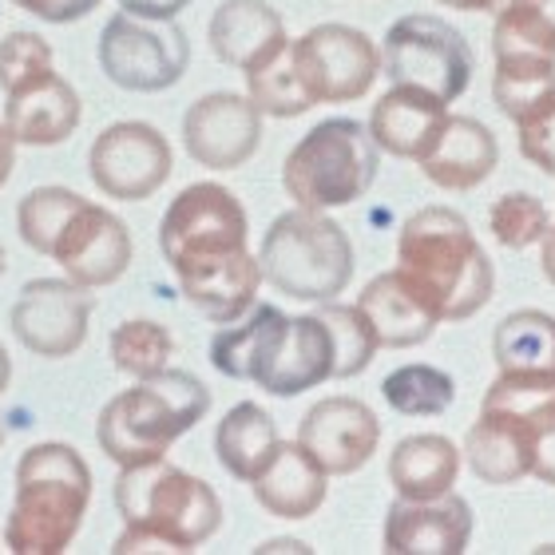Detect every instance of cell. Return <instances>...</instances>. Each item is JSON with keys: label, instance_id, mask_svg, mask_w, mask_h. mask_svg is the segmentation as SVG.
I'll list each match as a JSON object with an SVG mask.
<instances>
[{"label": "cell", "instance_id": "1", "mask_svg": "<svg viewBox=\"0 0 555 555\" xmlns=\"http://www.w3.org/2000/svg\"><path fill=\"white\" fill-rule=\"evenodd\" d=\"M246 234L243 203L222 183L183 186L159 222V250L183 298L215 325H231L255 310L262 262L246 250Z\"/></svg>", "mask_w": 555, "mask_h": 555}, {"label": "cell", "instance_id": "2", "mask_svg": "<svg viewBox=\"0 0 555 555\" xmlns=\"http://www.w3.org/2000/svg\"><path fill=\"white\" fill-rule=\"evenodd\" d=\"M397 274L437 322H464L488 306L496 270L464 215L425 207L397 234Z\"/></svg>", "mask_w": 555, "mask_h": 555}, {"label": "cell", "instance_id": "3", "mask_svg": "<svg viewBox=\"0 0 555 555\" xmlns=\"http://www.w3.org/2000/svg\"><path fill=\"white\" fill-rule=\"evenodd\" d=\"M116 508L124 516L116 555L135 552H195L219 532L222 500L198 476L163 461L119 468Z\"/></svg>", "mask_w": 555, "mask_h": 555}, {"label": "cell", "instance_id": "4", "mask_svg": "<svg viewBox=\"0 0 555 555\" xmlns=\"http://www.w3.org/2000/svg\"><path fill=\"white\" fill-rule=\"evenodd\" d=\"M92 504V468L72 444H33L16 461L4 544L16 555H60L80 532Z\"/></svg>", "mask_w": 555, "mask_h": 555}, {"label": "cell", "instance_id": "5", "mask_svg": "<svg viewBox=\"0 0 555 555\" xmlns=\"http://www.w3.org/2000/svg\"><path fill=\"white\" fill-rule=\"evenodd\" d=\"M210 413V389L186 370H163L135 389L112 397L100 413L95 437L107 461L119 468L163 461L183 433Z\"/></svg>", "mask_w": 555, "mask_h": 555}, {"label": "cell", "instance_id": "6", "mask_svg": "<svg viewBox=\"0 0 555 555\" xmlns=\"http://www.w3.org/2000/svg\"><path fill=\"white\" fill-rule=\"evenodd\" d=\"M262 282L298 301H334L353 278V243L325 210L294 207L270 222L262 250Z\"/></svg>", "mask_w": 555, "mask_h": 555}, {"label": "cell", "instance_id": "7", "mask_svg": "<svg viewBox=\"0 0 555 555\" xmlns=\"http://www.w3.org/2000/svg\"><path fill=\"white\" fill-rule=\"evenodd\" d=\"M377 163L382 147L373 143L370 128L349 116H334L322 119L289 147L282 163V186L306 210L349 207L373 186Z\"/></svg>", "mask_w": 555, "mask_h": 555}, {"label": "cell", "instance_id": "8", "mask_svg": "<svg viewBox=\"0 0 555 555\" xmlns=\"http://www.w3.org/2000/svg\"><path fill=\"white\" fill-rule=\"evenodd\" d=\"M382 72L393 83L421 88L444 104L461 100L473 83L476 56L464 33H456L444 16L433 12H409L389 24L382 44Z\"/></svg>", "mask_w": 555, "mask_h": 555}, {"label": "cell", "instance_id": "9", "mask_svg": "<svg viewBox=\"0 0 555 555\" xmlns=\"http://www.w3.org/2000/svg\"><path fill=\"white\" fill-rule=\"evenodd\" d=\"M100 68L124 92H167L191 64V40L175 21H143L119 12L100 33Z\"/></svg>", "mask_w": 555, "mask_h": 555}, {"label": "cell", "instance_id": "10", "mask_svg": "<svg viewBox=\"0 0 555 555\" xmlns=\"http://www.w3.org/2000/svg\"><path fill=\"white\" fill-rule=\"evenodd\" d=\"M289 56L313 104H353L382 76V48L349 24H318L289 40Z\"/></svg>", "mask_w": 555, "mask_h": 555}, {"label": "cell", "instance_id": "11", "mask_svg": "<svg viewBox=\"0 0 555 555\" xmlns=\"http://www.w3.org/2000/svg\"><path fill=\"white\" fill-rule=\"evenodd\" d=\"M175 155L159 128L143 119H119L95 135L88 151V175L107 198L143 203L171 179Z\"/></svg>", "mask_w": 555, "mask_h": 555}, {"label": "cell", "instance_id": "12", "mask_svg": "<svg viewBox=\"0 0 555 555\" xmlns=\"http://www.w3.org/2000/svg\"><path fill=\"white\" fill-rule=\"evenodd\" d=\"M92 310L95 294L72 278H36L12 306V334L36 358H72L88 337Z\"/></svg>", "mask_w": 555, "mask_h": 555}, {"label": "cell", "instance_id": "13", "mask_svg": "<svg viewBox=\"0 0 555 555\" xmlns=\"http://www.w3.org/2000/svg\"><path fill=\"white\" fill-rule=\"evenodd\" d=\"M262 143V112L250 95L210 92L186 107L183 147L207 171H238Z\"/></svg>", "mask_w": 555, "mask_h": 555}, {"label": "cell", "instance_id": "14", "mask_svg": "<svg viewBox=\"0 0 555 555\" xmlns=\"http://www.w3.org/2000/svg\"><path fill=\"white\" fill-rule=\"evenodd\" d=\"M52 258L64 267V278H72L76 286H112L131 267V234L119 215H112L92 198H80L76 210L68 215V222H64V231L56 234Z\"/></svg>", "mask_w": 555, "mask_h": 555}, {"label": "cell", "instance_id": "15", "mask_svg": "<svg viewBox=\"0 0 555 555\" xmlns=\"http://www.w3.org/2000/svg\"><path fill=\"white\" fill-rule=\"evenodd\" d=\"M298 440L330 476H349L373 461L382 444V421L358 397H325L301 416Z\"/></svg>", "mask_w": 555, "mask_h": 555}, {"label": "cell", "instance_id": "16", "mask_svg": "<svg viewBox=\"0 0 555 555\" xmlns=\"http://www.w3.org/2000/svg\"><path fill=\"white\" fill-rule=\"evenodd\" d=\"M334 365L337 353L330 325L322 322V313H301V318H286L278 325L267 358L255 373V385L274 397H298L330 382Z\"/></svg>", "mask_w": 555, "mask_h": 555}, {"label": "cell", "instance_id": "17", "mask_svg": "<svg viewBox=\"0 0 555 555\" xmlns=\"http://www.w3.org/2000/svg\"><path fill=\"white\" fill-rule=\"evenodd\" d=\"M389 555H461L473 540V508L456 492L433 500H397L385 512Z\"/></svg>", "mask_w": 555, "mask_h": 555}, {"label": "cell", "instance_id": "18", "mask_svg": "<svg viewBox=\"0 0 555 555\" xmlns=\"http://www.w3.org/2000/svg\"><path fill=\"white\" fill-rule=\"evenodd\" d=\"M80 95L64 76H56V68L4 92V128L28 147H56L72 139L80 128Z\"/></svg>", "mask_w": 555, "mask_h": 555}, {"label": "cell", "instance_id": "19", "mask_svg": "<svg viewBox=\"0 0 555 555\" xmlns=\"http://www.w3.org/2000/svg\"><path fill=\"white\" fill-rule=\"evenodd\" d=\"M500 163V143L496 135L473 116H449L425 147V155L416 159V167L425 171L428 183H437L440 191H473L496 171Z\"/></svg>", "mask_w": 555, "mask_h": 555}, {"label": "cell", "instance_id": "20", "mask_svg": "<svg viewBox=\"0 0 555 555\" xmlns=\"http://www.w3.org/2000/svg\"><path fill=\"white\" fill-rule=\"evenodd\" d=\"M255 500L278 520H306L325 504L330 473L313 461L301 440H278L267 468L250 480Z\"/></svg>", "mask_w": 555, "mask_h": 555}, {"label": "cell", "instance_id": "21", "mask_svg": "<svg viewBox=\"0 0 555 555\" xmlns=\"http://www.w3.org/2000/svg\"><path fill=\"white\" fill-rule=\"evenodd\" d=\"M210 52L246 76L289 44L286 24L267 0H222L210 16Z\"/></svg>", "mask_w": 555, "mask_h": 555}, {"label": "cell", "instance_id": "22", "mask_svg": "<svg viewBox=\"0 0 555 555\" xmlns=\"http://www.w3.org/2000/svg\"><path fill=\"white\" fill-rule=\"evenodd\" d=\"M449 119V104L437 100V95L421 92V88H405V83H393L389 92L373 104L370 116V135L373 143L397 159H421L425 147L433 143V135L440 131V124Z\"/></svg>", "mask_w": 555, "mask_h": 555}, {"label": "cell", "instance_id": "23", "mask_svg": "<svg viewBox=\"0 0 555 555\" xmlns=\"http://www.w3.org/2000/svg\"><path fill=\"white\" fill-rule=\"evenodd\" d=\"M358 310L370 318L373 337H377L382 349H413V346H421V341H428L433 330L440 325L437 318L428 313L425 301L401 282L397 270L377 274L370 286L361 289Z\"/></svg>", "mask_w": 555, "mask_h": 555}, {"label": "cell", "instance_id": "24", "mask_svg": "<svg viewBox=\"0 0 555 555\" xmlns=\"http://www.w3.org/2000/svg\"><path fill=\"white\" fill-rule=\"evenodd\" d=\"M461 476V449L440 433H416L389 452V485L401 500H433L452 492Z\"/></svg>", "mask_w": 555, "mask_h": 555}, {"label": "cell", "instance_id": "25", "mask_svg": "<svg viewBox=\"0 0 555 555\" xmlns=\"http://www.w3.org/2000/svg\"><path fill=\"white\" fill-rule=\"evenodd\" d=\"M492 100L516 128H528L555 107V56L500 52L492 72Z\"/></svg>", "mask_w": 555, "mask_h": 555}, {"label": "cell", "instance_id": "26", "mask_svg": "<svg viewBox=\"0 0 555 555\" xmlns=\"http://www.w3.org/2000/svg\"><path fill=\"white\" fill-rule=\"evenodd\" d=\"M464 456L485 485H516L524 476H532L540 444H535L524 428L500 421V416H476V425L464 437Z\"/></svg>", "mask_w": 555, "mask_h": 555}, {"label": "cell", "instance_id": "27", "mask_svg": "<svg viewBox=\"0 0 555 555\" xmlns=\"http://www.w3.org/2000/svg\"><path fill=\"white\" fill-rule=\"evenodd\" d=\"M278 449V425L274 416L267 413L255 401H243L234 405L231 413L222 416L219 428H215V452H219V464L234 480L250 485L267 461Z\"/></svg>", "mask_w": 555, "mask_h": 555}, {"label": "cell", "instance_id": "28", "mask_svg": "<svg viewBox=\"0 0 555 555\" xmlns=\"http://www.w3.org/2000/svg\"><path fill=\"white\" fill-rule=\"evenodd\" d=\"M282 322H286V313L278 310V306H255L246 322H231L227 330L215 334V341H210V365L222 377L255 382L258 365L267 358V349Z\"/></svg>", "mask_w": 555, "mask_h": 555}, {"label": "cell", "instance_id": "29", "mask_svg": "<svg viewBox=\"0 0 555 555\" xmlns=\"http://www.w3.org/2000/svg\"><path fill=\"white\" fill-rule=\"evenodd\" d=\"M492 358L500 373L552 370L555 373V318L544 310H516L492 334Z\"/></svg>", "mask_w": 555, "mask_h": 555}, {"label": "cell", "instance_id": "30", "mask_svg": "<svg viewBox=\"0 0 555 555\" xmlns=\"http://www.w3.org/2000/svg\"><path fill=\"white\" fill-rule=\"evenodd\" d=\"M500 52L555 56V0H508L492 24V56Z\"/></svg>", "mask_w": 555, "mask_h": 555}, {"label": "cell", "instance_id": "31", "mask_svg": "<svg viewBox=\"0 0 555 555\" xmlns=\"http://www.w3.org/2000/svg\"><path fill=\"white\" fill-rule=\"evenodd\" d=\"M382 393L401 416H440L456 401V385L437 365H401L382 382Z\"/></svg>", "mask_w": 555, "mask_h": 555}, {"label": "cell", "instance_id": "32", "mask_svg": "<svg viewBox=\"0 0 555 555\" xmlns=\"http://www.w3.org/2000/svg\"><path fill=\"white\" fill-rule=\"evenodd\" d=\"M246 92H250V100H255V107L262 116H274V119L306 116L313 107L310 92H306L298 80L289 44L282 48L278 56H270L267 64H258V68L246 72Z\"/></svg>", "mask_w": 555, "mask_h": 555}, {"label": "cell", "instance_id": "33", "mask_svg": "<svg viewBox=\"0 0 555 555\" xmlns=\"http://www.w3.org/2000/svg\"><path fill=\"white\" fill-rule=\"evenodd\" d=\"M171 353H175L171 330L159 322H151V318L124 322V325H116V334H112V361H116L119 373H128L135 382L167 370Z\"/></svg>", "mask_w": 555, "mask_h": 555}, {"label": "cell", "instance_id": "34", "mask_svg": "<svg viewBox=\"0 0 555 555\" xmlns=\"http://www.w3.org/2000/svg\"><path fill=\"white\" fill-rule=\"evenodd\" d=\"M83 195L68 191V186H36L21 198L16 207V227H21L24 246H33L36 255L52 258V246H56V234L64 231L68 215L76 210Z\"/></svg>", "mask_w": 555, "mask_h": 555}, {"label": "cell", "instance_id": "35", "mask_svg": "<svg viewBox=\"0 0 555 555\" xmlns=\"http://www.w3.org/2000/svg\"><path fill=\"white\" fill-rule=\"evenodd\" d=\"M322 322L334 334V377H358L361 370H370L373 353H377V337H373L370 318L358 306H337V301H322Z\"/></svg>", "mask_w": 555, "mask_h": 555}, {"label": "cell", "instance_id": "36", "mask_svg": "<svg viewBox=\"0 0 555 555\" xmlns=\"http://www.w3.org/2000/svg\"><path fill=\"white\" fill-rule=\"evenodd\" d=\"M552 227V215L535 195L528 191H508L500 195L488 210V231L500 246L508 250H524V246H535Z\"/></svg>", "mask_w": 555, "mask_h": 555}, {"label": "cell", "instance_id": "37", "mask_svg": "<svg viewBox=\"0 0 555 555\" xmlns=\"http://www.w3.org/2000/svg\"><path fill=\"white\" fill-rule=\"evenodd\" d=\"M52 72V44L40 33H9L0 40V92Z\"/></svg>", "mask_w": 555, "mask_h": 555}, {"label": "cell", "instance_id": "38", "mask_svg": "<svg viewBox=\"0 0 555 555\" xmlns=\"http://www.w3.org/2000/svg\"><path fill=\"white\" fill-rule=\"evenodd\" d=\"M516 139H520L524 159L540 167L544 175H555V107L535 124H528V128H516Z\"/></svg>", "mask_w": 555, "mask_h": 555}, {"label": "cell", "instance_id": "39", "mask_svg": "<svg viewBox=\"0 0 555 555\" xmlns=\"http://www.w3.org/2000/svg\"><path fill=\"white\" fill-rule=\"evenodd\" d=\"M16 9L33 12L40 21L48 24H72V21H83L92 9H100V0H12Z\"/></svg>", "mask_w": 555, "mask_h": 555}, {"label": "cell", "instance_id": "40", "mask_svg": "<svg viewBox=\"0 0 555 555\" xmlns=\"http://www.w3.org/2000/svg\"><path fill=\"white\" fill-rule=\"evenodd\" d=\"M191 0H119V9L143 21H175Z\"/></svg>", "mask_w": 555, "mask_h": 555}, {"label": "cell", "instance_id": "41", "mask_svg": "<svg viewBox=\"0 0 555 555\" xmlns=\"http://www.w3.org/2000/svg\"><path fill=\"white\" fill-rule=\"evenodd\" d=\"M12 167H16V139H12V131L0 124V186L9 183Z\"/></svg>", "mask_w": 555, "mask_h": 555}, {"label": "cell", "instance_id": "42", "mask_svg": "<svg viewBox=\"0 0 555 555\" xmlns=\"http://www.w3.org/2000/svg\"><path fill=\"white\" fill-rule=\"evenodd\" d=\"M540 270H544V278L555 286V227H547V234L540 238Z\"/></svg>", "mask_w": 555, "mask_h": 555}, {"label": "cell", "instance_id": "43", "mask_svg": "<svg viewBox=\"0 0 555 555\" xmlns=\"http://www.w3.org/2000/svg\"><path fill=\"white\" fill-rule=\"evenodd\" d=\"M532 476H540L544 485H555V437L547 440L544 449H540V461H535Z\"/></svg>", "mask_w": 555, "mask_h": 555}, {"label": "cell", "instance_id": "44", "mask_svg": "<svg viewBox=\"0 0 555 555\" xmlns=\"http://www.w3.org/2000/svg\"><path fill=\"white\" fill-rule=\"evenodd\" d=\"M444 9H456V12H488L496 9V0H437Z\"/></svg>", "mask_w": 555, "mask_h": 555}, {"label": "cell", "instance_id": "45", "mask_svg": "<svg viewBox=\"0 0 555 555\" xmlns=\"http://www.w3.org/2000/svg\"><path fill=\"white\" fill-rule=\"evenodd\" d=\"M258 552H306V544H298V540H274V544H262Z\"/></svg>", "mask_w": 555, "mask_h": 555}, {"label": "cell", "instance_id": "46", "mask_svg": "<svg viewBox=\"0 0 555 555\" xmlns=\"http://www.w3.org/2000/svg\"><path fill=\"white\" fill-rule=\"evenodd\" d=\"M9 382H12V361H9V353H4V346H0V397H4Z\"/></svg>", "mask_w": 555, "mask_h": 555}, {"label": "cell", "instance_id": "47", "mask_svg": "<svg viewBox=\"0 0 555 555\" xmlns=\"http://www.w3.org/2000/svg\"><path fill=\"white\" fill-rule=\"evenodd\" d=\"M0 274H4V250H0Z\"/></svg>", "mask_w": 555, "mask_h": 555}, {"label": "cell", "instance_id": "48", "mask_svg": "<svg viewBox=\"0 0 555 555\" xmlns=\"http://www.w3.org/2000/svg\"><path fill=\"white\" fill-rule=\"evenodd\" d=\"M0 444H4V425H0Z\"/></svg>", "mask_w": 555, "mask_h": 555}]
</instances>
